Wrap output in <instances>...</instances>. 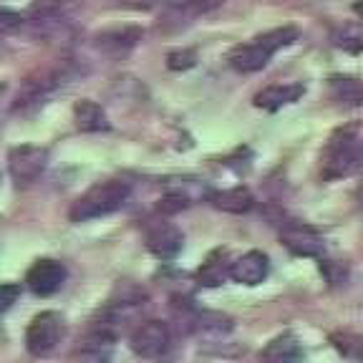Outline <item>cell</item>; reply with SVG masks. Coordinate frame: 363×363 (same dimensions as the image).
Returning <instances> with one entry per match:
<instances>
[{
  "instance_id": "obj_1",
  "label": "cell",
  "mask_w": 363,
  "mask_h": 363,
  "mask_svg": "<svg viewBox=\"0 0 363 363\" xmlns=\"http://www.w3.org/2000/svg\"><path fill=\"white\" fill-rule=\"evenodd\" d=\"M81 74H84V71H81L79 63H74V61H63L53 68H45V71H40L38 76H33V79H28L21 86V91H18V96H16V106L13 108L21 113L35 111V108H40L43 104L51 101L56 94H61L63 89H68Z\"/></svg>"
},
{
  "instance_id": "obj_2",
  "label": "cell",
  "mask_w": 363,
  "mask_h": 363,
  "mask_svg": "<svg viewBox=\"0 0 363 363\" xmlns=\"http://www.w3.org/2000/svg\"><path fill=\"white\" fill-rule=\"evenodd\" d=\"M361 126L348 124L335 129L328 142H325L323 152H320V174H323V179L333 182L340 179V177L353 174L361 167Z\"/></svg>"
},
{
  "instance_id": "obj_3",
  "label": "cell",
  "mask_w": 363,
  "mask_h": 363,
  "mask_svg": "<svg viewBox=\"0 0 363 363\" xmlns=\"http://www.w3.org/2000/svg\"><path fill=\"white\" fill-rule=\"evenodd\" d=\"M295 38H298V30L290 28V26L267 30V33H262V35H255L250 43L238 45V48L230 53L227 63H230V68L238 71V74H255V71L267 66V61H270L280 48L290 45Z\"/></svg>"
},
{
  "instance_id": "obj_4",
  "label": "cell",
  "mask_w": 363,
  "mask_h": 363,
  "mask_svg": "<svg viewBox=\"0 0 363 363\" xmlns=\"http://www.w3.org/2000/svg\"><path fill=\"white\" fill-rule=\"evenodd\" d=\"M131 194L129 182L124 179H106L89 187L74 204H71V220L74 222H89L99 217L113 215L121 210Z\"/></svg>"
},
{
  "instance_id": "obj_5",
  "label": "cell",
  "mask_w": 363,
  "mask_h": 363,
  "mask_svg": "<svg viewBox=\"0 0 363 363\" xmlns=\"http://www.w3.org/2000/svg\"><path fill=\"white\" fill-rule=\"evenodd\" d=\"M63 335H66V320H63L61 313L43 311L26 328V348H28L30 356H51L63 340Z\"/></svg>"
},
{
  "instance_id": "obj_6",
  "label": "cell",
  "mask_w": 363,
  "mask_h": 363,
  "mask_svg": "<svg viewBox=\"0 0 363 363\" xmlns=\"http://www.w3.org/2000/svg\"><path fill=\"white\" fill-rule=\"evenodd\" d=\"M129 346L139 358H162L172 346V330L164 320H139L129 333Z\"/></svg>"
},
{
  "instance_id": "obj_7",
  "label": "cell",
  "mask_w": 363,
  "mask_h": 363,
  "mask_svg": "<svg viewBox=\"0 0 363 363\" xmlns=\"http://www.w3.org/2000/svg\"><path fill=\"white\" fill-rule=\"evenodd\" d=\"M222 6V0H174L164 8L162 21H159V30L162 33H177V30L189 28L194 21H199L207 13L217 11Z\"/></svg>"
},
{
  "instance_id": "obj_8",
  "label": "cell",
  "mask_w": 363,
  "mask_h": 363,
  "mask_svg": "<svg viewBox=\"0 0 363 363\" xmlns=\"http://www.w3.org/2000/svg\"><path fill=\"white\" fill-rule=\"evenodd\" d=\"M48 167V152L43 147H33V144H21V147L11 149L8 154V169L18 187L33 184Z\"/></svg>"
},
{
  "instance_id": "obj_9",
  "label": "cell",
  "mask_w": 363,
  "mask_h": 363,
  "mask_svg": "<svg viewBox=\"0 0 363 363\" xmlns=\"http://www.w3.org/2000/svg\"><path fill=\"white\" fill-rule=\"evenodd\" d=\"M280 242L293 252L295 257H323L325 240L323 235L313 230L311 225L298 220H290L280 227Z\"/></svg>"
},
{
  "instance_id": "obj_10",
  "label": "cell",
  "mask_w": 363,
  "mask_h": 363,
  "mask_svg": "<svg viewBox=\"0 0 363 363\" xmlns=\"http://www.w3.org/2000/svg\"><path fill=\"white\" fill-rule=\"evenodd\" d=\"M144 240L147 250L159 260H174L184 247V235L174 222L167 220H152L144 227Z\"/></svg>"
},
{
  "instance_id": "obj_11",
  "label": "cell",
  "mask_w": 363,
  "mask_h": 363,
  "mask_svg": "<svg viewBox=\"0 0 363 363\" xmlns=\"http://www.w3.org/2000/svg\"><path fill=\"white\" fill-rule=\"evenodd\" d=\"M113 346H116V335L91 320L89 330L79 340L74 356L79 363H108L113 356Z\"/></svg>"
},
{
  "instance_id": "obj_12",
  "label": "cell",
  "mask_w": 363,
  "mask_h": 363,
  "mask_svg": "<svg viewBox=\"0 0 363 363\" xmlns=\"http://www.w3.org/2000/svg\"><path fill=\"white\" fill-rule=\"evenodd\" d=\"M66 275L68 272L63 262L53 260V257H43V260H35L30 265L28 275H26V285H28L30 293L48 298V295L61 290V285L66 283Z\"/></svg>"
},
{
  "instance_id": "obj_13",
  "label": "cell",
  "mask_w": 363,
  "mask_h": 363,
  "mask_svg": "<svg viewBox=\"0 0 363 363\" xmlns=\"http://www.w3.org/2000/svg\"><path fill=\"white\" fill-rule=\"evenodd\" d=\"M267 272H270V260H267L265 252H260V250H250V252H245L242 257H238V260L230 262V267H227V278H233L235 283L240 285H260L262 280L267 278Z\"/></svg>"
},
{
  "instance_id": "obj_14",
  "label": "cell",
  "mask_w": 363,
  "mask_h": 363,
  "mask_svg": "<svg viewBox=\"0 0 363 363\" xmlns=\"http://www.w3.org/2000/svg\"><path fill=\"white\" fill-rule=\"evenodd\" d=\"M306 361V348L293 333H283L272 338L260 353V363H303Z\"/></svg>"
},
{
  "instance_id": "obj_15",
  "label": "cell",
  "mask_w": 363,
  "mask_h": 363,
  "mask_svg": "<svg viewBox=\"0 0 363 363\" xmlns=\"http://www.w3.org/2000/svg\"><path fill=\"white\" fill-rule=\"evenodd\" d=\"M306 94V86L303 84H278V86H267L255 96V106L265 108V111H278V108L295 104L298 99Z\"/></svg>"
},
{
  "instance_id": "obj_16",
  "label": "cell",
  "mask_w": 363,
  "mask_h": 363,
  "mask_svg": "<svg viewBox=\"0 0 363 363\" xmlns=\"http://www.w3.org/2000/svg\"><path fill=\"white\" fill-rule=\"evenodd\" d=\"M210 204L215 210L230 212V215H245L255 207V197L247 187H233V189H222V192H210L207 194Z\"/></svg>"
},
{
  "instance_id": "obj_17",
  "label": "cell",
  "mask_w": 363,
  "mask_h": 363,
  "mask_svg": "<svg viewBox=\"0 0 363 363\" xmlns=\"http://www.w3.org/2000/svg\"><path fill=\"white\" fill-rule=\"evenodd\" d=\"M142 38V30L139 28H121V30H108V33H101L96 38V48L108 56H124L139 43Z\"/></svg>"
},
{
  "instance_id": "obj_18",
  "label": "cell",
  "mask_w": 363,
  "mask_h": 363,
  "mask_svg": "<svg viewBox=\"0 0 363 363\" xmlns=\"http://www.w3.org/2000/svg\"><path fill=\"white\" fill-rule=\"evenodd\" d=\"M74 116H76V126H79L81 131H106L108 129L106 113H104V108L99 106L96 101H89V99L79 101L74 106Z\"/></svg>"
},
{
  "instance_id": "obj_19",
  "label": "cell",
  "mask_w": 363,
  "mask_h": 363,
  "mask_svg": "<svg viewBox=\"0 0 363 363\" xmlns=\"http://www.w3.org/2000/svg\"><path fill=\"white\" fill-rule=\"evenodd\" d=\"M225 250H215L207 260L202 262V267L197 270V280L202 285H207V288H215V285H220L222 280L227 278V267L230 265H225Z\"/></svg>"
},
{
  "instance_id": "obj_20",
  "label": "cell",
  "mask_w": 363,
  "mask_h": 363,
  "mask_svg": "<svg viewBox=\"0 0 363 363\" xmlns=\"http://www.w3.org/2000/svg\"><path fill=\"white\" fill-rule=\"evenodd\" d=\"M330 91H333V96L338 101H346L351 106H358L363 99V91H361V84L351 76H333L330 79Z\"/></svg>"
},
{
  "instance_id": "obj_21",
  "label": "cell",
  "mask_w": 363,
  "mask_h": 363,
  "mask_svg": "<svg viewBox=\"0 0 363 363\" xmlns=\"http://www.w3.org/2000/svg\"><path fill=\"white\" fill-rule=\"evenodd\" d=\"M21 298V285L18 283H0V315L8 313L16 301Z\"/></svg>"
},
{
  "instance_id": "obj_22",
  "label": "cell",
  "mask_w": 363,
  "mask_h": 363,
  "mask_svg": "<svg viewBox=\"0 0 363 363\" xmlns=\"http://www.w3.org/2000/svg\"><path fill=\"white\" fill-rule=\"evenodd\" d=\"M194 61H197V53L194 51H174L167 58V66L172 71H187V68L194 66Z\"/></svg>"
},
{
  "instance_id": "obj_23",
  "label": "cell",
  "mask_w": 363,
  "mask_h": 363,
  "mask_svg": "<svg viewBox=\"0 0 363 363\" xmlns=\"http://www.w3.org/2000/svg\"><path fill=\"white\" fill-rule=\"evenodd\" d=\"M23 26V18L18 13L11 11H0V33H8V30H16Z\"/></svg>"
},
{
  "instance_id": "obj_24",
  "label": "cell",
  "mask_w": 363,
  "mask_h": 363,
  "mask_svg": "<svg viewBox=\"0 0 363 363\" xmlns=\"http://www.w3.org/2000/svg\"><path fill=\"white\" fill-rule=\"evenodd\" d=\"M126 8H136V11H147V8H154L159 6L162 0H121Z\"/></svg>"
}]
</instances>
